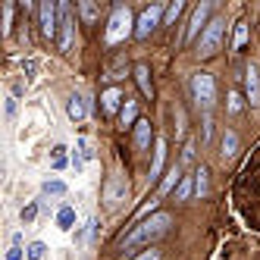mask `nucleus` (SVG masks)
<instances>
[{"mask_svg":"<svg viewBox=\"0 0 260 260\" xmlns=\"http://www.w3.org/2000/svg\"><path fill=\"white\" fill-rule=\"evenodd\" d=\"M173 226V216L170 213H151L147 219L135 222V229L128 232V238L122 241V248H138V245H154L157 238H163Z\"/></svg>","mask_w":260,"mask_h":260,"instance_id":"1","label":"nucleus"},{"mask_svg":"<svg viewBox=\"0 0 260 260\" xmlns=\"http://www.w3.org/2000/svg\"><path fill=\"white\" fill-rule=\"evenodd\" d=\"M132 25H138V22L132 19L128 7H116L113 16H110V25H107V44H119V41L128 38V35H135Z\"/></svg>","mask_w":260,"mask_h":260,"instance_id":"2","label":"nucleus"},{"mask_svg":"<svg viewBox=\"0 0 260 260\" xmlns=\"http://www.w3.org/2000/svg\"><path fill=\"white\" fill-rule=\"evenodd\" d=\"M125 201H128V179L122 173H113L104 185V204L107 210H119Z\"/></svg>","mask_w":260,"mask_h":260,"instance_id":"3","label":"nucleus"},{"mask_svg":"<svg viewBox=\"0 0 260 260\" xmlns=\"http://www.w3.org/2000/svg\"><path fill=\"white\" fill-rule=\"evenodd\" d=\"M191 94H194L198 107H204V110L213 107V101H216V82H213L210 72H194V76H191Z\"/></svg>","mask_w":260,"mask_h":260,"instance_id":"4","label":"nucleus"},{"mask_svg":"<svg viewBox=\"0 0 260 260\" xmlns=\"http://www.w3.org/2000/svg\"><path fill=\"white\" fill-rule=\"evenodd\" d=\"M222 28H226V22L222 19H210V25L204 28V35L198 38V57H213V53L219 50V41H222Z\"/></svg>","mask_w":260,"mask_h":260,"instance_id":"5","label":"nucleus"},{"mask_svg":"<svg viewBox=\"0 0 260 260\" xmlns=\"http://www.w3.org/2000/svg\"><path fill=\"white\" fill-rule=\"evenodd\" d=\"M38 22H41V35L44 38H60V4L53 0H44L38 7Z\"/></svg>","mask_w":260,"mask_h":260,"instance_id":"6","label":"nucleus"},{"mask_svg":"<svg viewBox=\"0 0 260 260\" xmlns=\"http://www.w3.org/2000/svg\"><path fill=\"white\" fill-rule=\"evenodd\" d=\"M163 7L160 4H151V7H144V13L138 16V25H135V38H147L157 25H163Z\"/></svg>","mask_w":260,"mask_h":260,"instance_id":"7","label":"nucleus"},{"mask_svg":"<svg viewBox=\"0 0 260 260\" xmlns=\"http://www.w3.org/2000/svg\"><path fill=\"white\" fill-rule=\"evenodd\" d=\"M76 44V19H72L69 4H60V50L69 53Z\"/></svg>","mask_w":260,"mask_h":260,"instance_id":"8","label":"nucleus"},{"mask_svg":"<svg viewBox=\"0 0 260 260\" xmlns=\"http://www.w3.org/2000/svg\"><path fill=\"white\" fill-rule=\"evenodd\" d=\"M210 10H213L210 4H198V7H194L191 19H188V28H185V44H191L198 35H204L201 28H207V25H210V22H207V19H210Z\"/></svg>","mask_w":260,"mask_h":260,"instance_id":"9","label":"nucleus"},{"mask_svg":"<svg viewBox=\"0 0 260 260\" xmlns=\"http://www.w3.org/2000/svg\"><path fill=\"white\" fill-rule=\"evenodd\" d=\"M182 179H185V176H182V166H179V163H176V166H170V170L163 173L160 185H157V198H163V194H170V191H176Z\"/></svg>","mask_w":260,"mask_h":260,"instance_id":"10","label":"nucleus"},{"mask_svg":"<svg viewBox=\"0 0 260 260\" xmlns=\"http://www.w3.org/2000/svg\"><path fill=\"white\" fill-rule=\"evenodd\" d=\"M245 94H248L251 107H260V76L254 66H248V72H245Z\"/></svg>","mask_w":260,"mask_h":260,"instance_id":"11","label":"nucleus"},{"mask_svg":"<svg viewBox=\"0 0 260 260\" xmlns=\"http://www.w3.org/2000/svg\"><path fill=\"white\" fill-rule=\"evenodd\" d=\"M122 104H125V98H122V91H119V88H107L104 94H101V107H104V113H119Z\"/></svg>","mask_w":260,"mask_h":260,"instance_id":"12","label":"nucleus"},{"mask_svg":"<svg viewBox=\"0 0 260 260\" xmlns=\"http://www.w3.org/2000/svg\"><path fill=\"white\" fill-rule=\"evenodd\" d=\"M166 138H157V144H154V160H151V179H160L166 170Z\"/></svg>","mask_w":260,"mask_h":260,"instance_id":"13","label":"nucleus"},{"mask_svg":"<svg viewBox=\"0 0 260 260\" xmlns=\"http://www.w3.org/2000/svg\"><path fill=\"white\" fill-rule=\"evenodd\" d=\"M135 82H138V88H141V94L144 98H154V82H151V69H147L144 63H138L135 69Z\"/></svg>","mask_w":260,"mask_h":260,"instance_id":"14","label":"nucleus"},{"mask_svg":"<svg viewBox=\"0 0 260 260\" xmlns=\"http://www.w3.org/2000/svg\"><path fill=\"white\" fill-rule=\"evenodd\" d=\"M151 135H154L151 122L138 119V125H135V147H138V151H147V147H151Z\"/></svg>","mask_w":260,"mask_h":260,"instance_id":"15","label":"nucleus"},{"mask_svg":"<svg viewBox=\"0 0 260 260\" xmlns=\"http://www.w3.org/2000/svg\"><path fill=\"white\" fill-rule=\"evenodd\" d=\"M85 113H88V110H85V101H82L79 94H72V98L66 101V116H69L72 122H82Z\"/></svg>","mask_w":260,"mask_h":260,"instance_id":"16","label":"nucleus"},{"mask_svg":"<svg viewBox=\"0 0 260 260\" xmlns=\"http://www.w3.org/2000/svg\"><path fill=\"white\" fill-rule=\"evenodd\" d=\"M119 119H122V125H138V101H132V98H125V104H122V110H119Z\"/></svg>","mask_w":260,"mask_h":260,"instance_id":"17","label":"nucleus"},{"mask_svg":"<svg viewBox=\"0 0 260 260\" xmlns=\"http://www.w3.org/2000/svg\"><path fill=\"white\" fill-rule=\"evenodd\" d=\"M219 147H222V160H232V157H235V151H238V135L232 132V128H226V132H222Z\"/></svg>","mask_w":260,"mask_h":260,"instance_id":"18","label":"nucleus"},{"mask_svg":"<svg viewBox=\"0 0 260 260\" xmlns=\"http://www.w3.org/2000/svg\"><path fill=\"white\" fill-rule=\"evenodd\" d=\"M57 226H60L63 232H69L72 226H76V207H69V204H63V207H60V213H57Z\"/></svg>","mask_w":260,"mask_h":260,"instance_id":"19","label":"nucleus"},{"mask_svg":"<svg viewBox=\"0 0 260 260\" xmlns=\"http://www.w3.org/2000/svg\"><path fill=\"white\" fill-rule=\"evenodd\" d=\"M207 191H210L207 170H204V166H198V170H194V194H198V198H207Z\"/></svg>","mask_w":260,"mask_h":260,"instance_id":"20","label":"nucleus"},{"mask_svg":"<svg viewBox=\"0 0 260 260\" xmlns=\"http://www.w3.org/2000/svg\"><path fill=\"white\" fill-rule=\"evenodd\" d=\"M194 194V173L191 176H185L182 182H179V188H176V201H188Z\"/></svg>","mask_w":260,"mask_h":260,"instance_id":"21","label":"nucleus"},{"mask_svg":"<svg viewBox=\"0 0 260 260\" xmlns=\"http://www.w3.org/2000/svg\"><path fill=\"white\" fill-rule=\"evenodd\" d=\"M41 191H44V194H53V198H63V194H66V182H60V179H47V182L41 185Z\"/></svg>","mask_w":260,"mask_h":260,"instance_id":"22","label":"nucleus"},{"mask_svg":"<svg viewBox=\"0 0 260 260\" xmlns=\"http://www.w3.org/2000/svg\"><path fill=\"white\" fill-rule=\"evenodd\" d=\"M185 10V4H182V0H176V4H170V7H166V13H163V25H173L176 19H179V13Z\"/></svg>","mask_w":260,"mask_h":260,"instance_id":"23","label":"nucleus"},{"mask_svg":"<svg viewBox=\"0 0 260 260\" xmlns=\"http://www.w3.org/2000/svg\"><path fill=\"white\" fill-rule=\"evenodd\" d=\"M44 254H47V245H44V241H31V245L25 248V257H28V260H41Z\"/></svg>","mask_w":260,"mask_h":260,"instance_id":"24","label":"nucleus"},{"mask_svg":"<svg viewBox=\"0 0 260 260\" xmlns=\"http://www.w3.org/2000/svg\"><path fill=\"white\" fill-rule=\"evenodd\" d=\"M79 13H82V19H85V22L98 19V4H91V0H85V4H79Z\"/></svg>","mask_w":260,"mask_h":260,"instance_id":"25","label":"nucleus"},{"mask_svg":"<svg viewBox=\"0 0 260 260\" xmlns=\"http://www.w3.org/2000/svg\"><path fill=\"white\" fill-rule=\"evenodd\" d=\"M245 38H248V25H245V22H238V25H235V41H232V47L238 50L241 44H245Z\"/></svg>","mask_w":260,"mask_h":260,"instance_id":"26","label":"nucleus"},{"mask_svg":"<svg viewBox=\"0 0 260 260\" xmlns=\"http://www.w3.org/2000/svg\"><path fill=\"white\" fill-rule=\"evenodd\" d=\"M241 107H245V104H241V94L232 91V94H229V113H241Z\"/></svg>","mask_w":260,"mask_h":260,"instance_id":"27","label":"nucleus"},{"mask_svg":"<svg viewBox=\"0 0 260 260\" xmlns=\"http://www.w3.org/2000/svg\"><path fill=\"white\" fill-rule=\"evenodd\" d=\"M35 216H38V204H28V207L22 210V222H25V226H28V222H31Z\"/></svg>","mask_w":260,"mask_h":260,"instance_id":"28","label":"nucleus"},{"mask_svg":"<svg viewBox=\"0 0 260 260\" xmlns=\"http://www.w3.org/2000/svg\"><path fill=\"white\" fill-rule=\"evenodd\" d=\"M66 147H57V157H53V170H63V166H66Z\"/></svg>","mask_w":260,"mask_h":260,"instance_id":"29","label":"nucleus"},{"mask_svg":"<svg viewBox=\"0 0 260 260\" xmlns=\"http://www.w3.org/2000/svg\"><path fill=\"white\" fill-rule=\"evenodd\" d=\"M194 160V144L188 141V144H185V151H182V163H191Z\"/></svg>","mask_w":260,"mask_h":260,"instance_id":"30","label":"nucleus"},{"mask_svg":"<svg viewBox=\"0 0 260 260\" xmlns=\"http://www.w3.org/2000/svg\"><path fill=\"white\" fill-rule=\"evenodd\" d=\"M132 260H160V251L151 248V251H144V254H138V257H132Z\"/></svg>","mask_w":260,"mask_h":260,"instance_id":"31","label":"nucleus"},{"mask_svg":"<svg viewBox=\"0 0 260 260\" xmlns=\"http://www.w3.org/2000/svg\"><path fill=\"white\" fill-rule=\"evenodd\" d=\"M82 166H85V157H82V151H76V154H72V170L82 173Z\"/></svg>","mask_w":260,"mask_h":260,"instance_id":"32","label":"nucleus"},{"mask_svg":"<svg viewBox=\"0 0 260 260\" xmlns=\"http://www.w3.org/2000/svg\"><path fill=\"white\" fill-rule=\"evenodd\" d=\"M7 260H22V245H13L7 251Z\"/></svg>","mask_w":260,"mask_h":260,"instance_id":"33","label":"nucleus"},{"mask_svg":"<svg viewBox=\"0 0 260 260\" xmlns=\"http://www.w3.org/2000/svg\"><path fill=\"white\" fill-rule=\"evenodd\" d=\"M13 113H16V101L10 98V101H7V116H13Z\"/></svg>","mask_w":260,"mask_h":260,"instance_id":"34","label":"nucleus"}]
</instances>
